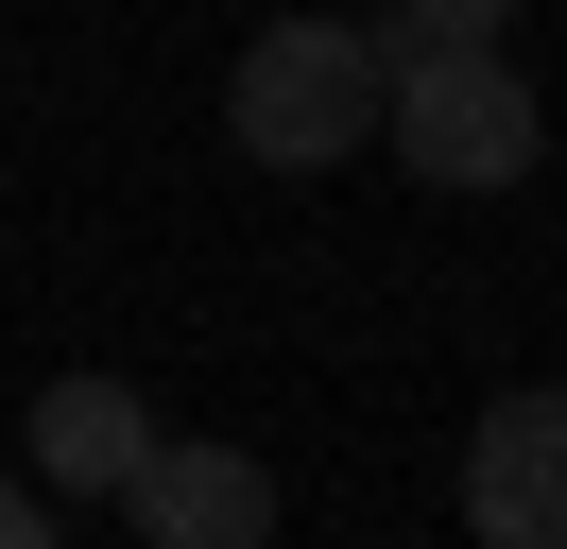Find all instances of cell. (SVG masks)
<instances>
[{
    "label": "cell",
    "mask_w": 567,
    "mask_h": 549,
    "mask_svg": "<svg viewBox=\"0 0 567 549\" xmlns=\"http://www.w3.org/2000/svg\"><path fill=\"white\" fill-rule=\"evenodd\" d=\"M379 137H395L413 189H516V172L550 155L516 52H498V34H430V18H379Z\"/></svg>",
    "instance_id": "obj_1"
},
{
    "label": "cell",
    "mask_w": 567,
    "mask_h": 549,
    "mask_svg": "<svg viewBox=\"0 0 567 549\" xmlns=\"http://www.w3.org/2000/svg\"><path fill=\"white\" fill-rule=\"evenodd\" d=\"M224 137L258 172H344L379 155V34L361 18H258L224 69Z\"/></svg>",
    "instance_id": "obj_2"
},
{
    "label": "cell",
    "mask_w": 567,
    "mask_h": 549,
    "mask_svg": "<svg viewBox=\"0 0 567 549\" xmlns=\"http://www.w3.org/2000/svg\"><path fill=\"white\" fill-rule=\"evenodd\" d=\"M104 515L138 549H258V532H276V464H258V446H207V429H155Z\"/></svg>",
    "instance_id": "obj_3"
},
{
    "label": "cell",
    "mask_w": 567,
    "mask_h": 549,
    "mask_svg": "<svg viewBox=\"0 0 567 549\" xmlns=\"http://www.w3.org/2000/svg\"><path fill=\"white\" fill-rule=\"evenodd\" d=\"M464 532L482 549H567V395L550 377H516L464 429Z\"/></svg>",
    "instance_id": "obj_4"
},
{
    "label": "cell",
    "mask_w": 567,
    "mask_h": 549,
    "mask_svg": "<svg viewBox=\"0 0 567 549\" xmlns=\"http://www.w3.org/2000/svg\"><path fill=\"white\" fill-rule=\"evenodd\" d=\"M138 446H155L138 377H52V395H35V480H52L70 515H104L121 480H138Z\"/></svg>",
    "instance_id": "obj_5"
},
{
    "label": "cell",
    "mask_w": 567,
    "mask_h": 549,
    "mask_svg": "<svg viewBox=\"0 0 567 549\" xmlns=\"http://www.w3.org/2000/svg\"><path fill=\"white\" fill-rule=\"evenodd\" d=\"M52 532H70V498H52L35 464H0V549H52Z\"/></svg>",
    "instance_id": "obj_6"
},
{
    "label": "cell",
    "mask_w": 567,
    "mask_h": 549,
    "mask_svg": "<svg viewBox=\"0 0 567 549\" xmlns=\"http://www.w3.org/2000/svg\"><path fill=\"white\" fill-rule=\"evenodd\" d=\"M395 18H430V34H498L516 0H395Z\"/></svg>",
    "instance_id": "obj_7"
}]
</instances>
